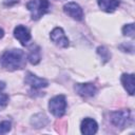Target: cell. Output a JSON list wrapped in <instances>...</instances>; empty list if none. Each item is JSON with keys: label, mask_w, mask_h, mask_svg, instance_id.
<instances>
[{"label": "cell", "mask_w": 135, "mask_h": 135, "mask_svg": "<svg viewBox=\"0 0 135 135\" xmlns=\"http://www.w3.org/2000/svg\"><path fill=\"white\" fill-rule=\"evenodd\" d=\"M98 5L102 11L107 13H113L119 6V1L118 0H98Z\"/></svg>", "instance_id": "obj_11"}, {"label": "cell", "mask_w": 135, "mask_h": 135, "mask_svg": "<svg viewBox=\"0 0 135 135\" xmlns=\"http://www.w3.org/2000/svg\"><path fill=\"white\" fill-rule=\"evenodd\" d=\"M75 91L82 97H92L96 94L97 90L93 83H77L75 85Z\"/></svg>", "instance_id": "obj_7"}, {"label": "cell", "mask_w": 135, "mask_h": 135, "mask_svg": "<svg viewBox=\"0 0 135 135\" xmlns=\"http://www.w3.org/2000/svg\"><path fill=\"white\" fill-rule=\"evenodd\" d=\"M11 130V122L9 121H2L0 123V134H5Z\"/></svg>", "instance_id": "obj_17"}, {"label": "cell", "mask_w": 135, "mask_h": 135, "mask_svg": "<svg viewBox=\"0 0 135 135\" xmlns=\"http://www.w3.org/2000/svg\"><path fill=\"white\" fill-rule=\"evenodd\" d=\"M131 119L129 111H118L111 114V121L116 127H124L130 123Z\"/></svg>", "instance_id": "obj_5"}, {"label": "cell", "mask_w": 135, "mask_h": 135, "mask_svg": "<svg viewBox=\"0 0 135 135\" xmlns=\"http://www.w3.org/2000/svg\"><path fill=\"white\" fill-rule=\"evenodd\" d=\"M8 103V95L4 93H0V110L4 109Z\"/></svg>", "instance_id": "obj_18"}, {"label": "cell", "mask_w": 135, "mask_h": 135, "mask_svg": "<svg viewBox=\"0 0 135 135\" xmlns=\"http://www.w3.org/2000/svg\"><path fill=\"white\" fill-rule=\"evenodd\" d=\"M0 63L7 70L14 71L25 65V54L23 51L14 49L3 53L0 58Z\"/></svg>", "instance_id": "obj_1"}, {"label": "cell", "mask_w": 135, "mask_h": 135, "mask_svg": "<svg viewBox=\"0 0 135 135\" xmlns=\"http://www.w3.org/2000/svg\"><path fill=\"white\" fill-rule=\"evenodd\" d=\"M14 36L17 40L20 41L22 45H25L31 40V34L28 30L23 25H17L14 30Z\"/></svg>", "instance_id": "obj_9"}, {"label": "cell", "mask_w": 135, "mask_h": 135, "mask_svg": "<svg viewBox=\"0 0 135 135\" xmlns=\"http://www.w3.org/2000/svg\"><path fill=\"white\" fill-rule=\"evenodd\" d=\"M28 60L32 64H37L40 61V49L38 46H34L30 50Z\"/></svg>", "instance_id": "obj_13"}, {"label": "cell", "mask_w": 135, "mask_h": 135, "mask_svg": "<svg viewBox=\"0 0 135 135\" xmlns=\"http://www.w3.org/2000/svg\"><path fill=\"white\" fill-rule=\"evenodd\" d=\"M97 128H98L97 122L94 119H92V118H84L81 121L80 130H81L82 134H85V135L95 134L96 131H97Z\"/></svg>", "instance_id": "obj_10"}, {"label": "cell", "mask_w": 135, "mask_h": 135, "mask_svg": "<svg viewBox=\"0 0 135 135\" xmlns=\"http://www.w3.org/2000/svg\"><path fill=\"white\" fill-rule=\"evenodd\" d=\"M63 11L66 15H69L70 17H72L73 19L75 20H82L83 18V12H82V8L75 2H70L68 4H65L63 6Z\"/></svg>", "instance_id": "obj_6"}, {"label": "cell", "mask_w": 135, "mask_h": 135, "mask_svg": "<svg viewBox=\"0 0 135 135\" xmlns=\"http://www.w3.org/2000/svg\"><path fill=\"white\" fill-rule=\"evenodd\" d=\"M65 109L66 101L63 95H57L53 97L49 102V110L56 117H61L65 113Z\"/></svg>", "instance_id": "obj_3"}, {"label": "cell", "mask_w": 135, "mask_h": 135, "mask_svg": "<svg viewBox=\"0 0 135 135\" xmlns=\"http://www.w3.org/2000/svg\"><path fill=\"white\" fill-rule=\"evenodd\" d=\"M51 40L60 47H68L69 46V39L66 38L63 30L61 27H55L51 32Z\"/></svg>", "instance_id": "obj_4"}, {"label": "cell", "mask_w": 135, "mask_h": 135, "mask_svg": "<svg viewBox=\"0 0 135 135\" xmlns=\"http://www.w3.org/2000/svg\"><path fill=\"white\" fill-rule=\"evenodd\" d=\"M32 120H38L39 123L37 124V128H41V127L45 126L46 122H47V118H46V116L43 115V114H38V115H36L35 117H33Z\"/></svg>", "instance_id": "obj_15"}, {"label": "cell", "mask_w": 135, "mask_h": 135, "mask_svg": "<svg viewBox=\"0 0 135 135\" xmlns=\"http://www.w3.org/2000/svg\"><path fill=\"white\" fill-rule=\"evenodd\" d=\"M24 81H25L26 84L31 85L33 89H42V88L47 86V84H49L45 79L39 78V77H37L36 75H34L32 73H27L26 74Z\"/></svg>", "instance_id": "obj_8"}, {"label": "cell", "mask_w": 135, "mask_h": 135, "mask_svg": "<svg viewBox=\"0 0 135 135\" xmlns=\"http://www.w3.org/2000/svg\"><path fill=\"white\" fill-rule=\"evenodd\" d=\"M122 33L123 35L126 36H129V37H133L134 36V24L133 23H130V24H126L122 28Z\"/></svg>", "instance_id": "obj_16"}, {"label": "cell", "mask_w": 135, "mask_h": 135, "mask_svg": "<svg viewBox=\"0 0 135 135\" xmlns=\"http://www.w3.org/2000/svg\"><path fill=\"white\" fill-rule=\"evenodd\" d=\"M97 53H98V55L101 57V59H103L104 62H107V61L110 59V57H111L110 52H109L104 46H99V47L97 49Z\"/></svg>", "instance_id": "obj_14"}, {"label": "cell", "mask_w": 135, "mask_h": 135, "mask_svg": "<svg viewBox=\"0 0 135 135\" xmlns=\"http://www.w3.org/2000/svg\"><path fill=\"white\" fill-rule=\"evenodd\" d=\"M121 82L123 88L130 95L134 94V74H123L121 76Z\"/></svg>", "instance_id": "obj_12"}, {"label": "cell", "mask_w": 135, "mask_h": 135, "mask_svg": "<svg viewBox=\"0 0 135 135\" xmlns=\"http://www.w3.org/2000/svg\"><path fill=\"white\" fill-rule=\"evenodd\" d=\"M3 35H4V32H3V30H2V28H0V38H2V37H3Z\"/></svg>", "instance_id": "obj_19"}, {"label": "cell", "mask_w": 135, "mask_h": 135, "mask_svg": "<svg viewBox=\"0 0 135 135\" xmlns=\"http://www.w3.org/2000/svg\"><path fill=\"white\" fill-rule=\"evenodd\" d=\"M26 8L31 12L32 19L38 20L47 12L49 1L47 0H31L27 2Z\"/></svg>", "instance_id": "obj_2"}]
</instances>
